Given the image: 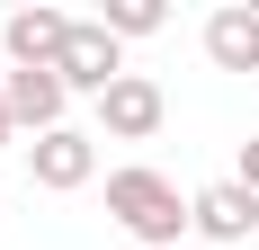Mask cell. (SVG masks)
<instances>
[{
  "label": "cell",
  "mask_w": 259,
  "mask_h": 250,
  "mask_svg": "<svg viewBox=\"0 0 259 250\" xmlns=\"http://www.w3.org/2000/svg\"><path fill=\"white\" fill-rule=\"evenodd\" d=\"M107 215H116L143 250H170L179 232H197V197H179V188L161 170H143V161H134V170H107Z\"/></svg>",
  "instance_id": "obj_1"
},
{
  "label": "cell",
  "mask_w": 259,
  "mask_h": 250,
  "mask_svg": "<svg viewBox=\"0 0 259 250\" xmlns=\"http://www.w3.org/2000/svg\"><path fill=\"white\" fill-rule=\"evenodd\" d=\"M27 170H36V188L72 197V188H90V179H99V134H80V125L36 134V143H27Z\"/></svg>",
  "instance_id": "obj_2"
},
{
  "label": "cell",
  "mask_w": 259,
  "mask_h": 250,
  "mask_svg": "<svg viewBox=\"0 0 259 250\" xmlns=\"http://www.w3.org/2000/svg\"><path fill=\"white\" fill-rule=\"evenodd\" d=\"M161 116H170V99H161V80H143V72H125L99 99V134H107V143H152Z\"/></svg>",
  "instance_id": "obj_3"
},
{
  "label": "cell",
  "mask_w": 259,
  "mask_h": 250,
  "mask_svg": "<svg viewBox=\"0 0 259 250\" xmlns=\"http://www.w3.org/2000/svg\"><path fill=\"white\" fill-rule=\"evenodd\" d=\"M54 72H63V90H90V99H107V90L125 80V63H116V36H107L99 18H80V27H72V45H63V63H54Z\"/></svg>",
  "instance_id": "obj_4"
},
{
  "label": "cell",
  "mask_w": 259,
  "mask_h": 250,
  "mask_svg": "<svg viewBox=\"0 0 259 250\" xmlns=\"http://www.w3.org/2000/svg\"><path fill=\"white\" fill-rule=\"evenodd\" d=\"M72 27L80 18H63V9H18L0 36H9V63H18V72H54L63 45H72Z\"/></svg>",
  "instance_id": "obj_5"
},
{
  "label": "cell",
  "mask_w": 259,
  "mask_h": 250,
  "mask_svg": "<svg viewBox=\"0 0 259 250\" xmlns=\"http://www.w3.org/2000/svg\"><path fill=\"white\" fill-rule=\"evenodd\" d=\"M197 232H206L214 250H233L259 232V197L241 188V179H214V188H197Z\"/></svg>",
  "instance_id": "obj_6"
},
{
  "label": "cell",
  "mask_w": 259,
  "mask_h": 250,
  "mask_svg": "<svg viewBox=\"0 0 259 250\" xmlns=\"http://www.w3.org/2000/svg\"><path fill=\"white\" fill-rule=\"evenodd\" d=\"M0 99H9V116L18 125H36V134H63V72H9L0 80Z\"/></svg>",
  "instance_id": "obj_7"
},
{
  "label": "cell",
  "mask_w": 259,
  "mask_h": 250,
  "mask_svg": "<svg viewBox=\"0 0 259 250\" xmlns=\"http://www.w3.org/2000/svg\"><path fill=\"white\" fill-rule=\"evenodd\" d=\"M206 54H214V72H259V9H214Z\"/></svg>",
  "instance_id": "obj_8"
},
{
  "label": "cell",
  "mask_w": 259,
  "mask_h": 250,
  "mask_svg": "<svg viewBox=\"0 0 259 250\" xmlns=\"http://www.w3.org/2000/svg\"><path fill=\"white\" fill-rule=\"evenodd\" d=\"M107 36H161V0H107Z\"/></svg>",
  "instance_id": "obj_9"
},
{
  "label": "cell",
  "mask_w": 259,
  "mask_h": 250,
  "mask_svg": "<svg viewBox=\"0 0 259 250\" xmlns=\"http://www.w3.org/2000/svg\"><path fill=\"white\" fill-rule=\"evenodd\" d=\"M233 179H241V188H250V197H259V134H250V143H241V170H233Z\"/></svg>",
  "instance_id": "obj_10"
},
{
  "label": "cell",
  "mask_w": 259,
  "mask_h": 250,
  "mask_svg": "<svg viewBox=\"0 0 259 250\" xmlns=\"http://www.w3.org/2000/svg\"><path fill=\"white\" fill-rule=\"evenodd\" d=\"M9 134H18V116H9V99H0V143H9Z\"/></svg>",
  "instance_id": "obj_11"
}]
</instances>
